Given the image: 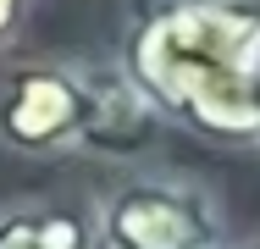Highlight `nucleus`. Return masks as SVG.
Returning a JSON list of instances; mask_svg holds the SVG:
<instances>
[{
    "label": "nucleus",
    "instance_id": "423d86ee",
    "mask_svg": "<svg viewBox=\"0 0 260 249\" xmlns=\"http://www.w3.org/2000/svg\"><path fill=\"white\" fill-rule=\"evenodd\" d=\"M22 22H28V0H0V55L17 45Z\"/></svg>",
    "mask_w": 260,
    "mask_h": 249
},
{
    "label": "nucleus",
    "instance_id": "6e6552de",
    "mask_svg": "<svg viewBox=\"0 0 260 249\" xmlns=\"http://www.w3.org/2000/svg\"><path fill=\"white\" fill-rule=\"evenodd\" d=\"M249 249H260V238H255V244H249Z\"/></svg>",
    "mask_w": 260,
    "mask_h": 249
},
{
    "label": "nucleus",
    "instance_id": "f03ea898",
    "mask_svg": "<svg viewBox=\"0 0 260 249\" xmlns=\"http://www.w3.org/2000/svg\"><path fill=\"white\" fill-rule=\"evenodd\" d=\"M100 249H221V210L210 189L172 172H139L116 183L94 210Z\"/></svg>",
    "mask_w": 260,
    "mask_h": 249
},
{
    "label": "nucleus",
    "instance_id": "0eeeda50",
    "mask_svg": "<svg viewBox=\"0 0 260 249\" xmlns=\"http://www.w3.org/2000/svg\"><path fill=\"white\" fill-rule=\"evenodd\" d=\"M255 100H260V61H255Z\"/></svg>",
    "mask_w": 260,
    "mask_h": 249
},
{
    "label": "nucleus",
    "instance_id": "20e7f679",
    "mask_svg": "<svg viewBox=\"0 0 260 249\" xmlns=\"http://www.w3.org/2000/svg\"><path fill=\"white\" fill-rule=\"evenodd\" d=\"M160 128H166V116L122 72V61H111V67L89 61V116H83V133H78L83 155H94V161H139L144 149H155Z\"/></svg>",
    "mask_w": 260,
    "mask_h": 249
},
{
    "label": "nucleus",
    "instance_id": "7ed1b4c3",
    "mask_svg": "<svg viewBox=\"0 0 260 249\" xmlns=\"http://www.w3.org/2000/svg\"><path fill=\"white\" fill-rule=\"evenodd\" d=\"M89 116V61H22L0 72V149L45 161L78 149Z\"/></svg>",
    "mask_w": 260,
    "mask_h": 249
},
{
    "label": "nucleus",
    "instance_id": "39448f33",
    "mask_svg": "<svg viewBox=\"0 0 260 249\" xmlns=\"http://www.w3.org/2000/svg\"><path fill=\"white\" fill-rule=\"evenodd\" d=\"M0 249H94V216L50 199L11 205L0 210Z\"/></svg>",
    "mask_w": 260,
    "mask_h": 249
},
{
    "label": "nucleus",
    "instance_id": "f257e3e1",
    "mask_svg": "<svg viewBox=\"0 0 260 249\" xmlns=\"http://www.w3.org/2000/svg\"><path fill=\"white\" fill-rule=\"evenodd\" d=\"M255 61L260 28L221 0H155L122 45V72L144 100L216 144H260Z\"/></svg>",
    "mask_w": 260,
    "mask_h": 249
}]
</instances>
